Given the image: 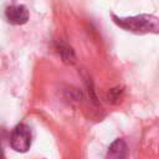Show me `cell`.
<instances>
[{
    "label": "cell",
    "instance_id": "obj_2",
    "mask_svg": "<svg viewBox=\"0 0 159 159\" xmlns=\"http://www.w3.org/2000/svg\"><path fill=\"white\" fill-rule=\"evenodd\" d=\"M11 149L17 153H26L32 143L31 128L26 123H19L15 125L9 139Z\"/></svg>",
    "mask_w": 159,
    "mask_h": 159
},
{
    "label": "cell",
    "instance_id": "obj_9",
    "mask_svg": "<svg viewBox=\"0 0 159 159\" xmlns=\"http://www.w3.org/2000/svg\"><path fill=\"white\" fill-rule=\"evenodd\" d=\"M0 159H6V158H5V154H4V149H2V147H1V144H0Z\"/></svg>",
    "mask_w": 159,
    "mask_h": 159
},
{
    "label": "cell",
    "instance_id": "obj_4",
    "mask_svg": "<svg viewBox=\"0 0 159 159\" xmlns=\"http://www.w3.org/2000/svg\"><path fill=\"white\" fill-rule=\"evenodd\" d=\"M128 155V145L122 138H117L111 143L107 149L106 159H127Z\"/></svg>",
    "mask_w": 159,
    "mask_h": 159
},
{
    "label": "cell",
    "instance_id": "obj_1",
    "mask_svg": "<svg viewBox=\"0 0 159 159\" xmlns=\"http://www.w3.org/2000/svg\"><path fill=\"white\" fill-rule=\"evenodd\" d=\"M113 22L120 29L134 32V34H158L159 31V20L154 15L140 14L135 16L120 17L112 14Z\"/></svg>",
    "mask_w": 159,
    "mask_h": 159
},
{
    "label": "cell",
    "instance_id": "obj_6",
    "mask_svg": "<svg viewBox=\"0 0 159 159\" xmlns=\"http://www.w3.org/2000/svg\"><path fill=\"white\" fill-rule=\"evenodd\" d=\"M63 97L67 101H70L71 103H80L83 99V93L78 88H76V87L67 86L63 89Z\"/></svg>",
    "mask_w": 159,
    "mask_h": 159
},
{
    "label": "cell",
    "instance_id": "obj_3",
    "mask_svg": "<svg viewBox=\"0 0 159 159\" xmlns=\"http://www.w3.org/2000/svg\"><path fill=\"white\" fill-rule=\"evenodd\" d=\"M29 17H30L29 10L22 4L10 5L5 10V19L11 25H24L29 21Z\"/></svg>",
    "mask_w": 159,
    "mask_h": 159
},
{
    "label": "cell",
    "instance_id": "obj_7",
    "mask_svg": "<svg viewBox=\"0 0 159 159\" xmlns=\"http://www.w3.org/2000/svg\"><path fill=\"white\" fill-rule=\"evenodd\" d=\"M82 77H83V80H84V83H86V88H87L89 99H91L93 103L97 104V103H98V98H97V93H96V89H94L92 78L89 77V75H88L87 72H83V73H82Z\"/></svg>",
    "mask_w": 159,
    "mask_h": 159
},
{
    "label": "cell",
    "instance_id": "obj_5",
    "mask_svg": "<svg viewBox=\"0 0 159 159\" xmlns=\"http://www.w3.org/2000/svg\"><path fill=\"white\" fill-rule=\"evenodd\" d=\"M55 50L63 63L66 65H75L76 63V53L72 46H70L66 41L58 40L55 43Z\"/></svg>",
    "mask_w": 159,
    "mask_h": 159
},
{
    "label": "cell",
    "instance_id": "obj_8",
    "mask_svg": "<svg viewBox=\"0 0 159 159\" xmlns=\"http://www.w3.org/2000/svg\"><path fill=\"white\" fill-rule=\"evenodd\" d=\"M108 102L116 104L120 101L122 96H123V88L122 87H114V88H111L109 92H108Z\"/></svg>",
    "mask_w": 159,
    "mask_h": 159
}]
</instances>
